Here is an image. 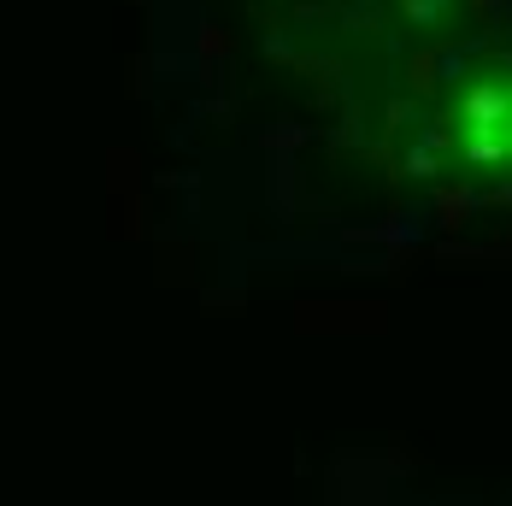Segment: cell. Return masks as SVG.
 Segmentation results:
<instances>
[{
    "instance_id": "1",
    "label": "cell",
    "mask_w": 512,
    "mask_h": 506,
    "mask_svg": "<svg viewBox=\"0 0 512 506\" xmlns=\"http://www.w3.org/2000/svg\"><path fill=\"white\" fill-rule=\"evenodd\" d=\"M454 130H460L465 153H477V159H512V101H483L477 112L465 106L460 118H454Z\"/></svg>"
}]
</instances>
